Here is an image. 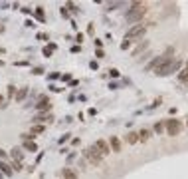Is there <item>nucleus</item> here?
<instances>
[{
	"mask_svg": "<svg viewBox=\"0 0 188 179\" xmlns=\"http://www.w3.org/2000/svg\"><path fill=\"white\" fill-rule=\"evenodd\" d=\"M180 66H182V62L178 58H170V60H166L155 74H158V76H170V74H174V72H180Z\"/></svg>",
	"mask_w": 188,
	"mask_h": 179,
	"instance_id": "obj_2",
	"label": "nucleus"
},
{
	"mask_svg": "<svg viewBox=\"0 0 188 179\" xmlns=\"http://www.w3.org/2000/svg\"><path fill=\"white\" fill-rule=\"evenodd\" d=\"M109 74L113 76V78H117V76H119V70H109Z\"/></svg>",
	"mask_w": 188,
	"mask_h": 179,
	"instance_id": "obj_29",
	"label": "nucleus"
},
{
	"mask_svg": "<svg viewBox=\"0 0 188 179\" xmlns=\"http://www.w3.org/2000/svg\"><path fill=\"white\" fill-rule=\"evenodd\" d=\"M6 157V151H4V149H0V159H4Z\"/></svg>",
	"mask_w": 188,
	"mask_h": 179,
	"instance_id": "obj_31",
	"label": "nucleus"
},
{
	"mask_svg": "<svg viewBox=\"0 0 188 179\" xmlns=\"http://www.w3.org/2000/svg\"><path fill=\"white\" fill-rule=\"evenodd\" d=\"M67 139H69V133H64V135H61V137H59V143H65V141H67Z\"/></svg>",
	"mask_w": 188,
	"mask_h": 179,
	"instance_id": "obj_27",
	"label": "nucleus"
},
{
	"mask_svg": "<svg viewBox=\"0 0 188 179\" xmlns=\"http://www.w3.org/2000/svg\"><path fill=\"white\" fill-rule=\"evenodd\" d=\"M95 56H97V58H105V52H103V50H101V48H99L97 52H95Z\"/></svg>",
	"mask_w": 188,
	"mask_h": 179,
	"instance_id": "obj_28",
	"label": "nucleus"
},
{
	"mask_svg": "<svg viewBox=\"0 0 188 179\" xmlns=\"http://www.w3.org/2000/svg\"><path fill=\"white\" fill-rule=\"evenodd\" d=\"M147 12H149V6L147 4H143V2H133L131 8L127 10V20L129 22H141Z\"/></svg>",
	"mask_w": 188,
	"mask_h": 179,
	"instance_id": "obj_1",
	"label": "nucleus"
},
{
	"mask_svg": "<svg viewBox=\"0 0 188 179\" xmlns=\"http://www.w3.org/2000/svg\"><path fill=\"white\" fill-rule=\"evenodd\" d=\"M46 121H48V123L54 121V115H50V113H38V115L34 118V123H38V126H44Z\"/></svg>",
	"mask_w": 188,
	"mask_h": 179,
	"instance_id": "obj_9",
	"label": "nucleus"
},
{
	"mask_svg": "<svg viewBox=\"0 0 188 179\" xmlns=\"http://www.w3.org/2000/svg\"><path fill=\"white\" fill-rule=\"evenodd\" d=\"M12 171H22L24 169V165H22V161H12Z\"/></svg>",
	"mask_w": 188,
	"mask_h": 179,
	"instance_id": "obj_20",
	"label": "nucleus"
},
{
	"mask_svg": "<svg viewBox=\"0 0 188 179\" xmlns=\"http://www.w3.org/2000/svg\"><path fill=\"white\" fill-rule=\"evenodd\" d=\"M155 132L158 133V135H161V133L164 132V123H162V121H156V126H155Z\"/></svg>",
	"mask_w": 188,
	"mask_h": 179,
	"instance_id": "obj_22",
	"label": "nucleus"
},
{
	"mask_svg": "<svg viewBox=\"0 0 188 179\" xmlns=\"http://www.w3.org/2000/svg\"><path fill=\"white\" fill-rule=\"evenodd\" d=\"M139 133V141H149L150 139V135H153V132H150V129H147V127H143V129H141V132H137Z\"/></svg>",
	"mask_w": 188,
	"mask_h": 179,
	"instance_id": "obj_12",
	"label": "nucleus"
},
{
	"mask_svg": "<svg viewBox=\"0 0 188 179\" xmlns=\"http://www.w3.org/2000/svg\"><path fill=\"white\" fill-rule=\"evenodd\" d=\"M10 155L14 157V161H22V159H24V153H22L20 147H14L12 151H10Z\"/></svg>",
	"mask_w": 188,
	"mask_h": 179,
	"instance_id": "obj_15",
	"label": "nucleus"
},
{
	"mask_svg": "<svg viewBox=\"0 0 188 179\" xmlns=\"http://www.w3.org/2000/svg\"><path fill=\"white\" fill-rule=\"evenodd\" d=\"M83 157L89 161L91 165H101V163H103V157L99 155V151H97L93 145L87 147V149H83Z\"/></svg>",
	"mask_w": 188,
	"mask_h": 179,
	"instance_id": "obj_3",
	"label": "nucleus"
},
{
	"mask_svg": "<svg viewBox=\"0 0 188 179\" xmlns=\"http://www.w3.org/2000/svg\"><path fill=\"white\" fill-rule=\"evenodd\" d=\"M24 149H26V151H38V145H36V143H34V139H30V141H24Z\"/></svg>",
	"mask_w": 188,
	"mask_h": 179,
	"instance_id": "obj_16",
	"label": "nucleus"
},
{
	"mask_svg": "<svg viewBox=\"0 0 188 179\" xmlns=\"http://www.w3.org/2000/svg\"><path fill=\"white\" fill-rule=\"evenodd\" d=\"M178 78H180V82H188V68H186V70H182Z\"/></svg>",
	"mask_w": 188,
	"mask_h": 179,
	"instance_id": "obj_23",
	"label": "nucleus"
},
{
	"mask_svg": "<svg viewBox=\"0 0 188 179\" xmlns=\"http://www.w3.org/2000/svg\"><path fill=\"white\" fill-rule=\"evenodd\" d=\"M34 14H36V18H38V20H42V22H44V8H42V6L36 8V12H34Z\"/></svg>",
	"mask_w": 188,
	"mask_h": 179,
	"instance_id": "obj_21",
	"label": "nucleus"
},
{
	"mask_svg": "<svg viewBox=\"0 0 188 179\" xmlns=\"http://www.w3.org/2000/svg\"><path fill=\"white\" fill-rule=\"evenodd\" d=\"M147 46H149V42H143V44H139V46H137L135 50H133V56H139V54L143 52V50H145Z\"/></svg>",
	"mask_w": 188,
	"mask_h": 179,
	"instance_id": "obj_19",
	"label": "nucleus"
},
{
	"mask_svg": "<svg viewBox=\"0 0 188 179\" xmlns=\"http://www.w3.org/2000/svg\"><path fill=\"white\" fill-rule=\"evenodd\" d=\"M14 96H16V88L8 86V98H14Z\"/></svg>",
	"mask_w": 188,
	"mask_h": 179,
	"instance_id": "obj_24",
	"label": "nucleus"
},
{
	"mask_svg": "<svg viewBox=\"0 0 188 179\" xmlns=\"http://www.w3.org/2000/svg\"><path fill=\"white\" fill-rule=\"evenodd\" d=\"M61 179H77V171L72 169V167H64V171H61Z\"/></svg>",
	"mask_w": 188,
	"mask_h": 179,
	"instance_id": "obj_10",
	"label": "nucleus"
},
{
	"mask_svg": "<svg viewBox=\"0 0 188 179\" xmlns=\"http://www.w3.org/2000/svg\"><path fill=\"white\" fill-rule=\"evenodd\" d=\"M50 107H52V104H50V98H48V96H42V98L38 99V104H36V110H38L40 113H46Z\"/></svg>",
	"mask_w": 188,
	"mask_h": 179,
	"instance_id": "obj_8",
	"label": "nucleus"
},
{
	"mask_svg": "<svg viewBox=\"0 0 188 179\" xmlns=\"http://www.w3.org/2000/svg\"><path fill=\"white\" fill-rule=\"evenodd\" d=\"M65 8H72V12H77V10H79V8L75 6L73 2H67V4H65Z\"/></svg>",
	"mask_w": 188,
	"mask_h": 179,
	"instance_id": "obj_25",
	"label": "nucleus"
},
{
	"mask_svg": "<svg viewBox=\"0 0 188 179\" xmlns=\"http://www.w3.org/2000/svg\"><path fill=\"white\" fill-rule=\"evenodd\" d=\"M59 12H61V16H69V12H67V10H65L64 6H61V10H59Z\"/></svg>",
	"mask_w": 188,
	"mask_h": 179,
	"instance_id": "obj_30",
	"label": "nucleus"
},
{
	"mask_svg": "<svg viewBox=\"0 0 188 179\" xmlns=\"http://www.w3.org/2000/svg\"><path fill=\"white\" fill-rule=\"evenodd\" d=\"M44 129H46L44 126H38V123H36V126H32V132H30V135H32V137H36V135H38V133H42Z\"/></svg>",
	"mask_w": 188,
	"mask_h": 179,
	"instance_id": "obj_18",
	"label": "nucleus"
},
{
	"mask_svg": "<svg viewBox=\"0 0 188 179\" xmlns=\"http://www.w3.org/2000/svg\"><path fill=\"white\" fill-rule=\"evenodd\" d=\"M0 171H2V175H8V177H10V175H12V167L8 165L6 161H0Z\"/></svg>",
	"mask_w": 188,
	"mask_h": 179,
	"instance_id": "obj_13",
	"label": "nucleus"
},
{
	"mask_svg": "<svg viewBox=\"0 0 188 179\" xmlns=\"http://www.w3.org/2000/svg\"><path fill=\"white\" fill-rule=\"evenodd\" d=\"M26 96H28V88H20L18 92H16V96H14V99H16V102L20 104V102L26 98Z\"/></svg>",
	"mask_w": 188,
	"mask_h": 179,
	"instance_id": "obj_14",
	"label": "nucleus"
},
{
	"mask_svg": "<svg viewBox=\"0 0 188 179\" xmlns=\"http://www.w3.org/2000/svg\"><path fill=\"white\" fill-rule=\"evenodd\" d=\"M180 129H182V126H180L178 119H168L166 121V132H168V135H178Z\"/></svg>",
	"mask_w": 188,
	"mask_h": 179,
	"instance_id": "obj_7",
	"label": "nucleus"
},
{
	"mask_svg": "<svg viewBox=\"0 0 188 179\" xmlns=\"http://www.w3.org/2000/svg\"><path fill=\"white\" fill-rule=\"evenodd\" d=\"M145 32H147V26H145V24H133V26L127 30V34H125V40L141 38V36H145Z\"/></svg>",
	"mask_w": 188,
	"mask_h": 179,
	"instance_id": "obj_4",
	"label": "nucleus"
},
{
	"mask_svg": "<svg viewBox=\"0 0 188 179\" xmlns=\"http://www.w3.org/2000/svg\"><path fill=\"white\" fill-rule=\"evenodd\" d=\"M93 147L99 151V155H101V157H105V155H109V153H111L109 143H107V141H103V139H97V141L93 143Z\"/></svg>",
	"mask_w": 188,
	"mask_h": 179,
	"instance_id": "obj_6",
	"label": "nucleus"
},
{
	"mask_svg": "<svg viewBox=\"0 0 188 179\" xmlns=\"http://www.w3.org/2000/svg\"><path fill=\"white\" fill-rule=\"evenodd\" d=\"M125 139H127V143H137V141H139V133H137V132H129Z\"/></svg>",
	"mask_w": 188,
	"mask_h": 179,
	"instance_id": "obj_17",
	"label": "nucleus"
},
{
	"mask_svg": "<svg viewBox=\"0 0 188 179\" xmlns=\"http://www.w3.org/2000/svg\"><path fill=\"white\" fill-rule=\"evenodd\" d=\"M0 179H2V175H0Z\"/></svg>",
	"mask_w": 188,
	"mask_h": 179,
	"instance_id": "obj_33",
	"label": "nucleus"
},
{
	"mask_svg": "<svg viewBox=\"0 0 188 179\" xmlns=\"http://www.w3.org/2000/svg\"><path fill=\"white\" fill-rule=\"evenodd\" d=\"M109 147H111V149H113L115 153H119V151H121V141H119V137L111 135V139H109Z\"/></svg>",
	"mask_w": 188,
	"mask_h": 179,
	"instance_id": "obj_11",
	"label": "nucleus"
},
{
	"mask_svg": "<svg viewBox=\"0 0 188 179\" xmlns=\"http://www.w3.org/2000/svg\"><path fill=\"white\" fill-rule=\"evenodd\" d=\"M168 54H170V52L162 54V56H156V58L153 60V62H150L149 66H147V72H156V70H158V68H161L162 64L166 62V60H170V56H168Z\"/></svg>",
	"mask_w": 188,
	"mask_h": 179,
	"instance_id": "obj_5",
	"label": "nucleus"
},
{
	"mask_svg": "<svg viewBox=\"0 0 188 179\" xmlns=\"http://www.w3.org/2000/svg\"><path fill=\"white\" fill-rule=\"evenodd\" d=\"M129 46H131V40H123L121 42V50H127Z\"/></svg>",
	"mask_w": 188,
	"mask_h": 179,
	"instance_id": "obj_26",
	"label": "nucleus"
},
{
	"mask_svg": "<svg viewBox=\"0 0 188 179\" xmlns=\"http://www.w3.org/2000/svg\"><path fill=\"white\" fill-rule=\"evenodd\" d=\"M2 102H4V98H2V96H0V106L4 107V104H2Z\"/></svg>",
	"mask_w": 188,
	"mask_h": 179,
	"instance_id": "obj_32",
	"label": "nucleus"
}]
</instances>
